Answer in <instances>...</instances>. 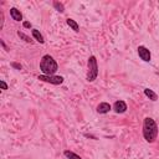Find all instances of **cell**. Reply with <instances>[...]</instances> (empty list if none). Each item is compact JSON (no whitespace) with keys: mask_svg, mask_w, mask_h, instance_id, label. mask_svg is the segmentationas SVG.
I'll return each mask as SVG.
<instances>
[{"mask_svg":"<svg viewBox=\"0 0 159 159\" xmlns=\"http://www.w3.org/2000/svg\"><path fill=\"white\" fill-rule=\"evenodd\" d=\"M158 133H159V129H158V124L155 123V120L152 117H145L143 120V137L145 142L148 143L155 142Z\"/></svg>","mask_w":159,"mask_h":159,"instance_id":"cell-1","label":"cell"},{"mask_svg":"<svg viewBox=\"0 0 159 159\" xmlns=\"http://www.w3.org/2000/svg\"><path fill=\"white\" fill-rule=\"evenodd\" d=\"M58 70V65L55 61V58L51 55H43L41 57L40 61V71L42 72V75L46 76H52L57 72Z\"/></svg>","mask_w":159,"mask_h":159,"instance_id":"cell-2","label":"cell"},{"mask_svg":"<svg viewBox=\"0 0 159 159\" xmlns=\"http://www.w3.org/2000/svg\"><path fill=\"white\" fill-rule=\"evenodd\" d=\"M87 66H88V71H87L86 80L88 82H93L97 78V76H98V63H97L96 56H89Z\"/></svg>","mask_w":159,"mask_h":159,"instance_id":"cell-3","label":"cell"},{"mask_svg":"<svg viewBox=\"0 0 159 159\" xmlns=\"http://www.w3.org/2000/svg\"><path fill=\"white\" fill-rule=\"evenodd\" d=\"M37 80L39 81H42V82H47V83H51V84H55V86H58V84H62L65 78L62 76H56V75H52V76H46V75H39L37 76Z\"/></svg>","mask_w":159,"mask_h":159,"instance_id":"cell-4","label":"cell"},{"mask_svg":"<svg viewBox=\"0 0 159 159\" xmlns=\"http://www.w3.org/2000/svg\"><path fill=\"white\" fill-rule=\"evenodd\" d=\"M137 52H138V56L140 57V60H143L144 62H149V61H150V58H152V53H150L149 48H147L145 46H143V45L138 46Z\"/></svg>","mask_w":159,"mask_h":159,"instance_id":"cell-5","label":"cell"},{"mask_svg":"<svg viewBox=\"0 0 159 159\" xmlns=\"http://www.w3.org/2000/svg\"><path fill=\"white\" fill-rule=\"evenodd\" d=\"M112 108H113V111H114L117 114H122V113H124V112L128 109V108H127V103H125L124 101H122V99L116 101Z\"/></svg>","mask_w":159,"mask_h":159,"instance_id":"cell-6","label":"cell"},{"mask_svg":"<svg viewBox=\"0 0 159 159\" xmlns=\"http://www.w3.org/2000/svg\"><path fill=\"white\" fill-rule=\"evenodd\" d=\"M112 109V106L108 103V102H101L98 106H97V113H99V114H106V113H108L109 111Z\"/></svg>","mask_w":159,"mask_h":159,"instance_id":"cell-7","label":"cell"},{"mask_svg":"<svg viewBox=\"0 0 159 159\" xmlns=\"http://www.w3.org/2000/svg\"><path fill=\"white\" fill-rule=\"evenodd\" d=\"M10 16L12 17V20L15 21H21L22 20V14L20 10H17L16 7H11L10 9Z\"/></svg>","mask_w":159,"mask_h":159,"instance_id":"cell-8","label":"cell"},{"mask_svg":"<svg viewBox=\"0 0 159 159\" xmlns=\"http://www.w3.org/2000/svg\"><path fill=\"white\" fill-rule=\"evenodd\" d=\"M144 94L150 99V101H157L158 99V94L153 91V89H150V88H144Z\"/></svg>","mask_w":159,"mask_h":159,"instance_id":"cell-9","label":"cell"},{"mask_svg":"<svg viewBox=\"0 0 159 159\" xmlns=\"http://www.w3.org/2000/svg\"><path fill=\"white\" fill-rule=\"evenodd\" d=\"M66 22H67V25H68L75 32H78V31H80V25H78L77 21H75L73 19H70V17H68V19L66 20Z\"/></svg>","mask_w":159,"mask_h":159,"instance_id":"cell-10","label":"cell"},{"mask_svg":"<svg viewBox=\"0 0 159 159\" xmlns=\"http://www.w3.org/2000/svg\"><path fill=\"white\" fill-rule=\"evenodd\" d=\"M32 37L37 41V42H40V43H45V40H43V36L40 34V31L39 30H36V29H32Z\"/></svg>","mask_w":159,"mask_h":159,"instance_id":"cell-11","label":"cell"},{"mask_svg":"<svg viewBox=\"0 0 159 159\" xmlns=\"http://www.w3.org/2000/svg\"><path fill=\"white\" fill-rule=\"evenodd\" d=\"M63 155H65L67 159H82L78 154H76V153H73V152H71V150H65V152H63Z\"/></svg>","mask_w":159,"mask_h":159,"instance_id":"cell-12","label":"cell"},{"mask_svg":"<svg viewBox=\"0 0 159 159\" xmlns=\"http://www.w3.org/2000/svg\"><path fill=\"white\" fill-rule=\"evenodd\" d=\"M52 6L55 7V10H57L58 12H65V6L62 2H58V1H53L52 2Z\"/></svg>","mask_w":159,"mask_h":159,"instance_id":"cell-13","label":"cell"},{"mask_svg":"<svg viewBox=\"0 0 159 159\" xmlns=\"http://www.w3.org/2000/svg\"><path fill=\"white\" fill-rule=\"evenodd\" d=\"M17 36L20 37V39H22L25 42H27V43H31L32 42V40L30 39V36H27L26 34H24V32H21V31H17Z\"/></svg>","mask_w":159,"mask_h":159,"instance_id":"cell-14","label":"cell"},{"mask_svg":"<svg viewBox=\"0 0 159 159\" xmlns=\"http://www.w3.org/2000/svg\"><path fill=\"white\" fill-rule=\"evenodd\" d=\"M10 65H11V67H12V68H15V70H17V71L22 70V66H21L19 62H15V61H12Z\"/></svg>","mask_w":159,"mask_h":159,"instance_id":"cell-15","label":"cell"},{"mask_svg":"<svg viewBox=\"0 0 159 159\" xmlns=\"http://www.w3.org/2000/svg\"><path fill=\"white\" fill-rule=\"evenodd\" d=\"M0 87H1V89H2V91H6V89L9 88V86H7V83H6L5 81H2V80L0 81Z\"/></svg>","mask_w":159,"mask_h":159,"instance_id":"cell-16","label":"cell"},{"mask_svg":"<svg viewBox=\"0 0 159 159\" xmlns=\"http://www.w3.org/2000/svg\"><path fill=\"white\" fill-rule=\"evenodd\" d=\"M22 26H24L25 29H30V27H31V24H30L29 21H24V22H22Z\"/></svg>","mask_w":159,"mask_h":159,"instance_id":"cell-17","label":"cell"},{"mask_svg":"<svg viewBox=\"0 0 159 159\" xmlns=\"http://www.w3.org/2000/svg\"><path fill=\"white\" fill-rule=\"evenodd\" d=\"M0 43H1V46H2V47H4V48H5V50H6V51H7V50H9V48H7V46H6V45H5V42H4V41H2V40H0Z\"/></svg>","mask_w":159,"mask_h":159,"instance_id":"cell-18","label":"cell"},{"mask_svg":"<svg viewBox=\"0 0 159 159\" xmlns=\"http://www.w3.org/2000/svg\"><path fill=\"white\" fill-rule=\"evenodd\" d=\"M84 137H86V138H93V139H97L96 137H93V135H89V134H84Z\"/></svg>","mask_w":159,"mask_h":159,"instance_id":"cell-19","label":"cell"}]
</instances>
